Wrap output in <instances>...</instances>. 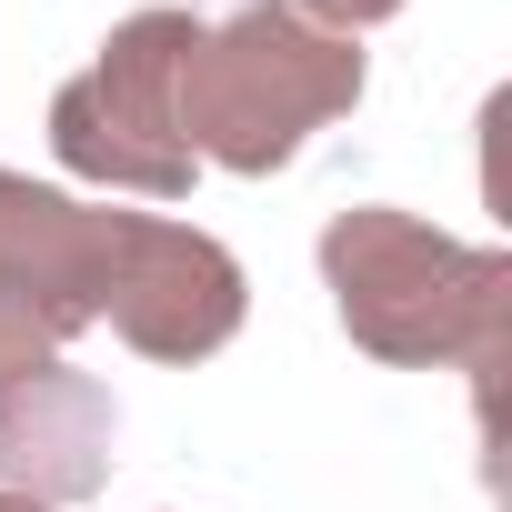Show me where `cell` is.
Masks as SVG:
<instances>
[{
    "label": "cell",
    "mask_w": 512,
    "mask_h": 512,
    "mask_svg": "<svg viewBox=\"0 0 512 512\" xmlns=\"http://www.w3.org/2000/svg\"><path fill=\"white\" fill-rule=\"evenodd\" d=\"M0 302L51 322L61 342L111 322L131 352L151 362H211L241 312L251 282L241 262L161 211H91L71 191H41L21 171H0Z\"/></svg>",
    "instance_id": "6da1fadb"
},
{
    "label": "cell",
    "mask_w": 512,
    "mask_h": 512,
    "mask_svg": "<svg viewBox=\"0 0 512 512\" xmlns=\"http://www.w3.org/2000/svg\"><path fill=\"white\" fill-rule=\"evenodd\" d=\"M322 282H332V312L342 332L372 352V362H402V372H492L502 342H512V262L482 241H452L412 211H332L322 231Z\"/></svg>",
    "instance_id": "7a4b0ae2"
},
{
    "label": "cell",
    "mask_w": 512,
    "mask_h": 512,
    "mask_svg": "<svg viewBox=\"0 0 512 512\" xmlns=\"http://www.w3.org/2000/svg\"><path fill=\"white\" fill-rule=\"evenodd\" d=\"M352 101H362L352 31H322L292 0H251L221 31H201L181 61V141H191V161H221L241 181L282 171Z\"/></svg>",
    "instance_id": "3957f363"
},
{
    "label": "cell",
    "mask_w": 512,
    "mask_h": 512,
    "mask_svg": "<svg viewBox=\"0 0 512 512\" xmlns=\"http://www.w3.org/2000/svg\"><path fill=\"white\" fill-rule=\"evenodd\" d=\"M201 21L191 11H131L101 61L81 81H61L51 101V151L61 171L101 181V191H141V201H181L191 191V141H181V61H191Z\"/></svg>",
    "instance_id": "277c9868"
},
{
    "label": "cell",
    "mask_w": 512,
    "mask_h": 512,
    "mask_svg": "<svg viewBox=\"0 0 512 512\" xmlns=\"http://www.w3.org/2000/svg\"><path fill=\"white\" fill-rule=\"evenodd\" d=\"M111 432H121V412L91 372H71V352L21 372V382H0V492L51 502V512L101 492L111 482Z\"/></svg>",
    "instance_id": "5b68a950"
},
{
    "label": "cell",
    "mask_w": 512,
    "mask_h": 512,
    "mask_svg": "<svg viewBox=\"0 0 512 512\" xmlns=\"http://www.w3.org/2000/svg\"><path fill=\"white\" fill-rule=\"evenodd\" d=\"M292 11H312L322 31H372V21H392L402 0H292Z\"/></svg>",
    "instance_id": "8992f818"
},
{
    "label": "cell",
    "mask_w": 512,
    "mask_h": 512,
    "mask_svg": "<svg viewBox=\"0 0 512 512\" xmlns=\"http://www.w3.org/2000/svg\"><path fill=\"white\" fill-rule=\"evenodd\" d=\"M0 512H51V502H21V492H0Z\"/></svg>",
    "instance_id": "52a82bcc"
}]
</instances>
